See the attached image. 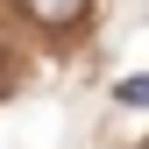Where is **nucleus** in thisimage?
I'll return each mask as SVG.
<instances>
[{
    "label": "nucleus",
    "mask_w": 149,
    "mask_h": 149,
    "mask_svg": "<svg viewBox=\"0 0 149 149\" xmlns=\"http://www.w3.org/2000/svg\"><path fill=\"white\" fill-rule=\"evenodd\" d=\"M22 7H29V22H43V29H78L92 0H22Z\"/></svg>",
    "instance_id": "obj_1"
},
{
    "label": "nucleus",
    "mask_w": 149,
    "mask_h": 149,
    "mask_svg": "<svg viewBox=\"0 0 149 149\" xmlns=\"http://www.w3.org/2000/svg\"><path fill=\"white\" fill-rule=\"evenodd\" d=\"M7 78H14V64H7V50H0V92H7Z\"/></svg>",
    "instance_id": "obj_3"
},
{
    "label": "nucleus",
    "mask_w": 149,
    "mask_h": 149,
    "mask_svg": "<svg viewBox=\"0 0 149 149\" xmlns=\"http://www.w3.org/2000/svg\"><path fill=\"white\" fill-rule=\"evenodd\" d=\"M114 92H121V107H149V71H135V78H121Z\"/></svg>",
    "instance_id": "obj_2"
}]
</instances>
